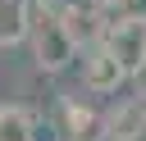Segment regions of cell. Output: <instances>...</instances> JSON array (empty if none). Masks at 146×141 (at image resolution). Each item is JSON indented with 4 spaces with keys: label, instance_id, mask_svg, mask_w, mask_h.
<instances>
[{
    "label": "cell",
    "instance_id": "obj_1",
    "mask_svg": "<svg viewBox=\"0 0 146 141\" xmlns=\"http://www.w3.org/2000/svg\"><path fill=\"white\" fill-rule=\"evenodd\" d=\"M32 59H36V68L41 73H64L73 59H78V41L68 36V27L59 23V9H36V18H32Z\"/></svg>",
    "mask_w": 146,
    "mask_h": 141
},
{
    "label": "cell",
    "instance_id": "obj_2",
    "mask_svg": "<svg viewBox=\"0 0 146 141\" xmlns=\"http://www.w3.org/2000/svg\"><path fill=\"white\" fill-rule=\"evenodd\" d=\"M128 73H137L146 64V14H119L110 27H105V41H100Z\"/></svg>",
    "mask_w": 146,
    "mask_h": 141
},
{
    "label": "cell",
    "instance_id": "obj_3",
    "mask_svg": "<svg viewBox=\"0 0 146 141\" xmlns=\"http://www.w3.org/2000/svg\"><path fill=\"white\" fill-rule=\"evenodd\" d=\"M123 82H132V73H128L105 45H91V50L82 55V86H87V91L110 96V91H119Z\"/></svg>",
    "mask_w": 146,
    "mask_h": 141
},
{
    "label": "cell",
    "instance_id": "obj_4",
    "mask_svg": "<svg viewBox=\"0 0 146 141\" xmlns=\"http://www.w3.org/2000/svg\"><path fill=\"white\" fill-rule=\"evenodd\" d=\"M59 132H64V141H110L105 114H96L82 100H59Z\"/></svg>",
    "mask_w": 146,
    "mask_h": 141
},
{
    "label": "cell",
    "instance_id": "obj_5",
    "mask_svg": "<svg viewBox=\"0 0 146 141\" xmlns=\"http://www.w3.org/2000/svg\"><path fill=\"white\" fill-rule=\"evenodd\" d=\"M105 123H110V141H146V100L132 96V100L114 105L105 114Z\"/></svg>",
    "mask_w": 146,
    "mask_h": 141
},
{
    "label": "cell",
    "instance_id": "obj_6",
    "mask_svg": "<svg viewBox=\"0 0 146 141\" xmlns=\"http://www.w3.org/2000/svg\"><path fill=\"white\" fill-rule=\"evenodd\" d=\"M59 23H64L68 36L78 41V50H82V45H87V50L100 45V41H105V27H110V23H100V9H82V5H64V9H59Z\"/></svg>",
    "mask_w": 146,
    "mask_h": 141
},
{
    "label": "cell",
    "instance_id": "obj_7",
    "mask_svg": "<svg viewBox=\"0 0 146 141\" xmlns=\"http://www.w3.org/2000/svg\"><path fill=\"white\" fill-rule=\"evenodd\" d=\"M32 18H36V5H32V0H9V5L0 9V50L27 41V36H32Z\"/></svg>",
    "mask_w": 146,
    "mask_h": 141
},
{
    "label": "cell",
    "instance_id": "obj_8",
    "mask_svg": "<svg viewBox=\"0 0 146 141\" xmlns=\"http://www.w3.org/2000/svg\"><path fill=\"white\" fill-rule=\"evenodd\" d=\"M0 141H36V118L27 105H0Z\"/></svg>",
    "mask_w": 146,
    "mask_h": 141
},
{
    "label": "cell",
    "instance_id": "obj_9",
    "mask_svg": "<svg viewBox=\"0 0 146 141\" xmlns=\"http://www.w3.org/2000/svg\"><path fill=\"white\" fill-rule=\"evenodd\" d=\"M132 91H137V96H141V100H146V64H141V68H137V73H132Z\"/></svg>",
    "mask_w": 146,
    "mask_h": 141
},
{
    "label": "cell",
    "instance_id": "obj_10",
    "mask_svg": "<svg viewBox=\"0 0 146 141\" xmlns=\"http://www.w3.org/2000/svg\"><path fill=\"white\" fill-rule=\"evenodd\" d=\"M91 5H96V9H123L128 0H91Z\"/></svg>",
    "mask_w": 146,
    "mask_h": 141
},
{
    "label": "cell",
    "instance_id": "obj_11",
    "mask_svg": "<svg viewBox=\"0 0 146 141\" xmlns=\"http://www.w3.org/2000/svg\"><path fill=\"white\" fill-rule=\"evenodd\" d=\"M5 5H9V0H0V9H5Z\"/></svg>",
    "mask_w": 146,
    "mask_h": 141
}]
</instances>
